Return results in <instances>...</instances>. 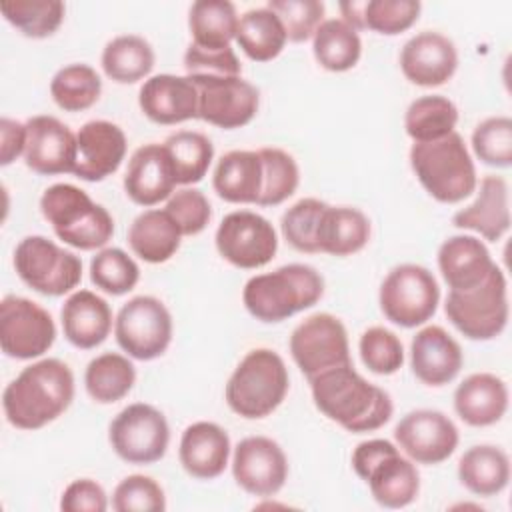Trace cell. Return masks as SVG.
<instances>
[{
	"mask_svg": "<svg viewBox=\"0 0 512 512\" xmlns=\"http://www.w3.org/2000/svg\"><path fill=\"white\" fill-rule=\"evenodd\" d=\"M26 148V124L12 120V118H0V164L8 166L18 156L24 154Z\"/></svg>",
	"mask_w": 512,
	"mask_h": 512,
	"instance_id": "11a10c76",
	"label": "cell"
},
{
	"mask_svg": "<svg viewBox=\"0 0 512 512\" xmlns=\"http://www.w3.org/2000/svg\"><path fill=\"white\" fill-rule=\"evenodd\" d=\"M492 266L486 244L476 236H450L438 248V268L450 290L464 292L478 286Z\"/></svg>",
	"mask_w": 512,
	"mask_h": 512,
	"instance_id": "f1b7e54d",
	"label": "cell"
},
{
	"mask_svg": "<svg viewBox=\"0 0 512 512\" xmlns=\"http://www.w3.org/2000/svg\"><path fill=\"white\" fill-rule=\"evenodd\" d=\"M190 80L198 90V118L204 122L224 130H234L246 126L256 116L260 92L242 76Z\"/></svg>",
	"mask_w": 512,
	"mask_h": 512,
	"instance_id": "2e32d148",
	"label": "cell"
},
{
	"mask_svg": "<svg viewBox=\"0 0 512 512\" xmlns=\"http://www.w3.org/2000/svg\"><path fill=\"white\" fill-rule=\"evenodd\" d=\"M26 166L42 176L74 172L76 134L58 118L40 114L26 122Z\"/></svg>",
	"mask_w": 512,
	"mask_h": 512,
	"instance_id": "d6986e66",
	"label": "cell"
},
{
	"mask_svg": "<svg viewBox=\"0 0 512 512\" xmlns=\"http://www.w3.org/2000/svg\"><path fill=\"white\" fill-rule=\"evenodd\" d=\"M136 382L134 364L118 354L104 352L92 358L84 372V386L92 400L100 404H112L122 400Z\"/></svg>",
	"mask_w": 512,
	"mask_h": 512,
	"instance_id": "74e56055",
	"label": "cell"
},
{
	"mask_svg": "<svg viewBox=\"0 0 512 512\" xmlns=\"http://www.w3.org/2000/svg\"><path fill=\"white\" fill-rule=\"evenodd\" d=\"M324 294L320 272L308 264H286L252 276L242 290L246 310L260 322H282L312 308Z\"/></svg>",
	"mask_w": 512,
	"mask_h": 512,
	"instance_id": "3957f363",
	"label": "cell"
},
{
	"mask_svg": "<svg viewBox=\"0 0 512 512\" xmlns=\"http://www.w3.org/2000/svg\"><path fill=\"white\" fill-rule=\"evenodd\" d=\"M452 224L496 242L510 228V196L502 176H484L476 200L452 216Z\"/></svg>",
	"mask_w": 512,
	"mask_h": 512,
	"instance_id": "484cf974",
	"label": "cell"
},
{
	"mask_svg": "<svg viewBox=\"0 0 512 512\" xmlns=\"http://www.w3.org/2000/svg\"><path fill=\"white\" fill-rule=\"evenodd\" d=\"M264 182V166L258 150L226 152L212 176L216 194L230 204H258Z\"/></svg>",
	"mask_w": 512,
	"mask_h": 512,
	"instance_id": "f546056e",
	"label": "cell"
},
{
	"mask_svg": "<svg viewBox=\"0 0 512 512\" xmlns=\"http://www.w3.org/2000/svg\"><path fill=\"white\" fill-rule=\"evenodd\" d=\"M472 150L488 166L508 168L512 164V120L508 116H490L472 132Z\"/></svg>",
	"mask_w": 512,
	"mask_h": 512,
	"instance_id": "bcb514c9",
	"label": "cell"
},
{
	"mask_svg": "<svg viewBox=\"0 0 512 512\" xmlns=\"http://www.w3.org/2000/svg\"><path fill=\"white\" fill-rule=\"evenodd\" d=\"M352 468L362 478L372 498L384 508H404L420 492L416 464L400 454V448L384 438L360 442L352 452Z\"/></svg>",
	"mask_w": 512,
	"mask_h": 512,
	"instance_id": "52a82bcc",
	"label": "cell"
},
{
	"mask_svg": "<svg viewBox=\"0 0 512 512\" xmlns=\"http://www.w3.org/2000/svg\"><path fill=\"white\" fill-rule=\"evenodd\" d=\"M182 232L166 210H144L128 228V244L132 252L148 262L162 264L180 248Z\"/></svg>",
	"mask_w": 512,
	"mask_h": 512,
	"instance_id": "1f68e13d",
	"label": "cell"
},
{
	"mask_svg": "<svg viewBox=\"0 0 512 512\" xmlns=\"http://www.w3.org/2000/svg\"><path fill=\"white\" fill-rule=\"evenodd\" d=\"M176 174L164 144H144L134 150L124 174L126 196L138 206H154L174 194Z\"/></svg>",
	"mask_w": 512,
	"mask_h": 512,
	"instance_id": "7402d4cb",
	"label": "cell"
},
{
	"mask_svg": "<svg viewBox=\"0 0 512 512\" xmlns=\"http://www.w3.org/2000/svg\"><path fill=\"white\" fill-rule=\"evenodd\" d=\"M56 326L48 310L22 296L0 302V346L8 358L32 360L52 348Z\"/></svg>",
	"mask_w": 512,
	"mask_h": 512,
	"instance_id": "9a60e30c",
	"label": "cell"
},
{
	"mask_svg": "<svg viewBox=\"0 0 512 512\" xmlns=\"http://www.w3.org/2000/svg\"><path fill=\"white\" fill-rule=\"evenodd\" d=\"M266 8L280 18L290 42H306L324 22V4L318 0H270Z\"/></svg>",
	"mask_w": 512,
	"mask_h": 512,
	"instance_id": "f907efd6",
	"label": "cell"
},
{
	"mask_svg": "<svg viewBox=\"0 0 512 512\" xmlns=\"http://www.w3.org/2000/svg\"><path fill=\"white\" fill-rule=\"evenodd\" d=\"M40 212L54 234L78 250L104 248L114 234L110 212L74 184L48 186L40 198Z\"/></svg>",
	"mask_w": 512,
	"mask_h": 512,
	"instance_id": "8992f818",
	"label": "cell"
},
{
	"mask_svg": "<svg viewBox=\"0 0 512 512\" xmlns=\"http://www.w3.org/2000/svg\"><path fill=\"white\" fill-rule=\"evenodd\" d=\"M258 154L264 166V182L258 206H278L288 200L298 188V164L286 150L280 148H260Z\"/></svg>",
	"mask_w": 512,
	"mask_h": 512,
	"instance_id": "ee69618b",
	"label": "cell"
},
{
	"mask_svg": "<svg viewBox=\"0 0 512 512\" xmlns=\"http://www.w3.org/2000/svg\"><path fill=\"white\" fill-rule=\"evenodd\" d=\"M100 64L110 80L118 84H134L152 72L154 50L146 38L138 34H122L104 46Z\"/></svg>",
	"mask_w": 512,
	"mask_h": 512,
	"instance_id": "d590c367",
	"label": "cell"
},
{
	"mask_svg": "<svg viewBox=\"0 0 512 512\" xmlns=\"http://www.w3.org/2000/svg\"><path fill=\"white\" fill-rule=\"evenodd\" d=\"M0 12L24 36L48 38L60 28L66 6L60 0H8Z\"/></svg>",
	"mask_w": 512,
	"mask_h": 512,
	"instance_id": "b9f144b4",
	"label": "cell"
},
{
	"mask_svg": "<svg viewBox=\"0 0 512 512\" xmlns=\"http://www.w3.org/2000/svg\"><path fill=\"white\" fill-rule=\"evenodd\" d=\"M106 508L108 498L104 488L90 478L70 482L60 498V510L64 512H104Z\"/></svg>",
	"mask_w": 512,
	"mask_h": 512,
	"instance_id": "db71d44e",
	"label": "cell"
},
{
	"mask_svg": "<svg viewBox=\"0 0 512 512\" xmlns=\"http://www.w3.org/2000/svg\"><path fill=\"white\" fill-rule=\"evenodd\" d=\"M108 440L118 458L128 464H152L164 458L170 428L152 404L134 402L120 410L108 428Z\"/></svg>",
	"mask_w": 512,
	"mask_h": 512,
	"instance_id": "7c38bea8",
	"label": "cell"
},
{
	"mask_svg": "<svg viewBox=\"0 0 512 512\" xmlns=\"http://www.w3.org/2000/svg\"><path fill=\"white\" fill-rule=\"evenodd\" d=\"M90 280L106 294L122 296L140 280V268L122 248H102L90 260Z\"/></svg>",
	"mask_w": 512,
	"mask_h": 512,
	"instance_id": "7bdbcfd3",
	"label": "cell"
},
{
	"mask_svg": "<svg viewBox=\"0 0 512 512\" xmlns=\"http://www.w3.org/2000/svg\"><path fill=\"white\" fill-rule=\"evenodd\" d=\"M324 208L326 202L318 198H302L282 214L280 230L294 250L308 254L318 252L316 234Z\"/></svg>",
	"mask_w": 512,
	"mask_h": 512,
	"instance_id": "f6af8a7d",
	"label": "cell"
},
{
	"mask_svg": "<svg viewBox=\"0 0 512 512\" xmlns=\"http://www.w3.org/2000/svg\"><path fill=\"white\" fill-rule=\"evenodd\" d=\"M242 52L254 62H270L286 46V32L270 8H252L238 18L236 38Z\"/></svg>",
	"mask_w": 512,
	"mask_h": 512,
	"instance_id": "836d02e7",
	"label": "cell"
},
{
	"mask_svg": "<svg viewBox=\"0 0 512 512\" xmlns=\"http://www.w3.org/2000/svg\"><path fill=\"white\" fill-rule=\"evenodd\" d=\"M378 302L392 324L416 328L434 316L440 302V286L428 268L400 264L382 280Z\"/></svg>",
	"mask_w": 512,
	"mask_h": 512,
	"instance_id": "30bf717a",
	"label": "cell"
},
{
	"mask_svg": "<svg viewBox=\"0 0 512 512\" xmlns=\"http://www.w3.org/2000/svg\"><path fill=\"white\" fill-rule=\"evenodd\" d=\"M410 166L422 188L442 204L462 202L478 186L474 160L458 132L434 142H414Z\"/></svg>",
	"mask_w": 512,
	"mask_h": 512,
	"instance_id": "277c9868",
	"label": "cell"
},
{
	"mask_svg": "<svg viewBox=\"0 0 512 512\" xmlns=\"http://www.w3.org/2000/svg\"><path fill=\"white\" fill-rule=\"evenodd\" d=\"M14 268L20 280L44 296H64L82 280V260L46 236L32 234L18 242Z\"/></svg>",
	"mask_w": 512,
	"mask_h": 512,
	"instance_id": "9c48e42d",
	"label": "cell"
},
{
	"mask_svg": "<svg viewBox=\"0 0 512 512\" xmlns=\"http://www.w3.org/2000/svg\"><path fill=\"white\" fill-rule=\"evenodd\" d=\"M178 458L182 468L198 480L218 478L230 458V438L228 432L214 422H194L180 438Z\"/></svg>",
	"mask_w": 512,
	"mask_h": 512,
	"instance_id": "d4e9b609",
	"label": "cell"
},
{
	"mask_svg": "<svg viewBox=\"0 0 512 512\" xmlns=\"http://www.w3.org/2000/svg\"><path fill=\"white\" fill-rule=\"evenodd\" d=\"M458 478L476 496H496L510 480L508 454L492 444L472 446L458 460Z\"/></svg>",
	"mask_w": 512,
	"mask_h": 512,
	"instance_id": "d6a6232c",
	"label": "cell"
},
{
	"mask_svg": "<svg viewBox=\"0 0 512 512\" xmlns=\"http://www.w3.org/2000/svg\"><path fill=\"white\" fill-rule=\"evenodd\" d=\"M138 106L156 124H180L198 118V90L188 76L156 74L144 80Z\"/></svg>",
	"mask_w": 512,
	"mask_h": 512,
	"instance_id": "603a6c76",
	"label": "cell"
},
{
	"mask_svg": "<svg viewBox=\"0 0 512 512\" xmlns=\"http://www.w3.org/2000/svg\"><path fill=\"white\" fill-rule=\"evenodd\" d=\"M312 52L324 70L346 72L358 64L362 56V40L342 18H330L314 32Z\"/></svg>",
	"mask_w": 512,
	"mask_h": 512,
	"instance_id": "8d00e7d4",
	"label": "cell"
},
{
	"mask_svg": "<svg viewBox=\"0 0 512 512\" xmlns=\"http://www.w3.org/2000/svg\"><path fill=\"white\" fill-rule=\"evenodd\" d=\"M112 508L116 512H162L166 508V496L154 478L130 474L114 488Z\"/></svg>",
	"mask_w": 512,
	"mask_h": 512,
	"instance_id": "681fc988",
	"label": "cell"
},
{
	"mask_svg": "<svg viewBox=\"0 0 512 512\" xmlns=\"http://www.w3.org/2000/svg\"><path fill=\"white\" fill-rule=\"evenodd\" d=\"M308 382L316 408L348 432H374L392 418L390 394L360 376L352 364L328 368Z\"/></svg>",
	"mask_w": 512,
	"mask_h": 512,
	"instance_id": "6da1fadb",
	"label": "cell"
},
{
	"mask_svg": "<svg viewBox=\"0 0 512 512\" xmlns=\"http://www.w3.org/2000/svg\"><path fill=\"white\" fill-rule=\"evenodd\" d=\"M454 410L468 426H492L508 410V386L490 372L470 374L454 390Z\"/></svg>",
	"mask_w": 512,
	"mask_h": 512,
	"instance_id": "83f0119b",
	"label": "cell"
},
{
	"mask_svg": "<svg viewBox=\"0 0 512 512\" xmlns=\"http://www.w3.org/2000/svg\"><path fill=\"white\" fill-rule=\"evenodd\" d=\"M164 148L174 166L176 182L182 186L200 182L214 158V146L208 136L194 130H180L164 140Z\"/></svg>",
	"mask_w": 512,
	"mask_h": 512,
	"instance_id": "ab89813d",
	"label": "cell"
},
{
	"mask_svg": "<svg viewBox=\"0 0 512 512\" xmlns=\"http://www.w3.org/2000/svg\"><path fill=\"white\" fill-rule=\"evenodd\" d=\"M74 400V374L58 358H42L4 388L6 420L20 430H38L62 416Z\"/></svg>",
	"mask_w": 512,
	"mask_h": 512,
	"instance_id": "7a4b0ae2",
	"label": "cell"
},
{
	"mask_svg": "<svg viewBox=\"0 0 512 512\" xmlns=\"http://www.w3.org/2000/svg\"><path fill=\"white\" fill-rule=\"evenodd\" d=\"M394 440L412 462L432 466L454 454L460 436L456 424L444 412L422 408L400 418Z\"/></svg>",
	"mask_w": 512,
	"mask_h": 512,
	"instance_id": "e0dca14e",
	"label": "cell"
},
{
	"mask_svg": "<svg viewBox=\"0 0 512 512\" xmlns=\"http://www.w3.org/2000/svg\"><path fill=\"white\" fill-rule=\"evenodd\" d=\"M288 386L290 376L282 356L270 348H254L230 374L224 398L234 414L258 420L284 402Z\"/></svg>",
	"mask_w": 512,
	"mask_h": 512,
	"instance_id": "5b68a950",
	"label": "cell"
},
{
	"mask_svg": "<svg viewBox=\"0 0 512 512\" xmlns=\"http://www.w3.org/2000/svg\"><path fill=\"white\" fill-rule=\"evenodd\" d=\"M102 92L98 72L88 64H68L50 80V96L66 112H82L94 106Z\"/></svg>",
	"mask_w": 512,
	"mask_h": 512,
	"instance_id": "60d3db41",
	"label": "cell"
},
{
	"mask_svg": "<svg viewBox=\"0 0 512 512\" xmlns=\"http://www.w3.org/2000/svg\"><path fill=\"white\" fill-rule=\"evenodd\" d=\"M462 364L460 344L442 326H426L412 338L410 366L422 384L444 386L460 374Z\"/></svg>",
	"mask_w": 512,
	"mask_h": 512,
	"instance_id": "cb8c5ba5",
	"label": "cell"
},
{
	"mask_svg": "<svg viewBox=\"0 0 512 512\" xmlns=\"http://www.w3.org/2000/svg\"><path fill=\"white\" fill-rule=\"evenodd\" d=\"M184 68L190 78H216V76H240L242 64L236 52L228 48L208 50L190 44L184 52Z\"/></svg>",
	"mask_w": 512,
	"mask_h": 512,
	"instance_id": "f5cc1de1",
	"label": "cell"
},
{
	"mask_svg": "<svg viewBox=\"0 0 512 512\" xmlns=\"http://www.w3.org/2000/svg\"><path fill=\"white\" fill-rule=\"evenodd\" d=\"M214 242L226 262L244 270L266 266L278 250V236L270 220L250 210L226 214L216 228Z\"/></svg>",
	"mask_w": 512,
	"mask_h": 512,
	"instance_id": "5bb4252c",
	"label": "cell"
},
{
	"mask_svg": "<svg viewBox=\"0 0 512 512\" xmlns=\"http://www.w3.org/2000/svg\"><path fill=\"white\" fill-rule=\"evenodd\" d=\"M368 240L370 220L362 210L326 204L316 234L318 252H326L332 256H350L360 252L368 244Z\"/></svg>",
	"mask_w": 512,
	"mask_h": 512,
	"instance_id": "4dcf8cb0",
	"label": "cell"
},
{
	"mask_svg": "<svg viewBox=\"0 0 512 512\" xmlns=\"http://www.w3.org/2000/svg\"><path fill=\"white\" fill-rule=\"evenodd\" d=\"M290 354L308 380L328 368L352 364L348 332L328 312L312 314L292 330Z\"/></svg>",
	"mask_w": 512,
	"mask_h": 512,
	"instance_id": "4fadbf2b",
	"label": "cell"
},
{
	"mask_svg": "<svg viewBox=\"0 0 512 512\" xmlns=\"http://www.w3.org/2000/svg\"><path fill=\"white\" fill-rule=\"evenodd\" d=\"M444 312L448 320L470 340H492L508 324V286L504 272L494 264L488 276L474 288L450 290Z\"/></svg>",
	"mask_w": 512,
	"mask_h": 512,
	"instance_id": "ba28073f",
	"label": "cell"
},
{
	"mask_svg": "<svg viewBox=\"0 0 512 512\" xmlns=\"http://www.w3.org/2000/svg\"><path fill=\"white\" fill-rule=\"evenodd\" d=\"M60 320L66 340L82 350L100 346L112 330V310L92 290L72 292L60 310Z\"/></svg>",
	"mask_w": 512,
	"mask_h": 512,
	"instance_id": "4316f807",
	"label": "cell"
},
{
	"mask_svg": "<svg viewBox=\"0 0 512 512\" xmlns=\"http://www.w3.org/2000/svg\"><path fill=\"white\" fill-rule=\"evenodd\" d=\"M232 476L252 496H274L288 478V458L268 436L242 438L232 454Z\"/></svg>",
	"mask_w": 512,
	"mask_h": 512,
	"instance_id": "ac0fdd59",
	"label": "cell"
},
{
	"mask_svg": "<svg viewBox=\"0 0 512 512\" xmlns=\"http://www.w3.org/2000/svg\"><path fill=\"white\" fill-rule=\"evenodd\" d=\"M124 156V130L108 120H90L76 132V166L72 174L86 182H100L120 168Z\"/></svg>",
	"mask_w": 512,
	"mask_h": 512,
	"instance_id": "ffe728a7",
	"label": "cell"
},
{
	"mask_svg": "<svg viewBox=\"0 0 512 512\" xmlns=\"http://www.w3.org/2000/svg\"><path fill=\"white\" fill-rule=\"evenodd\" d=\"M400 68L406 80L416 86H442L458 68V52L448 36L424 30L402 46Z\"/></svg>",
	"mask_w": 512,
	"mask_h": 512,
	"instance_id": "44dd1931",
	"label": "cell"
},
{
	"mask_svg": "<svg viewBox=\"0 0 512 512\" xmlns=\"http://www.w3.org/2000/svg\"><path fill=\"white\" fill-rule=\"evenodd\" d=\"M340 12H342V20L352 26L356 32L358 30H366L364 28V2H340L338 4Z\"/></svg>",
	"mask_w": 512,
	"mask_h": 512,
	"instance_id": "9f6ffc18",
	"label": "cell"
},
{
	"mask_svg": "<svg viewBox=\"0 0 512 512\" xmlns=\"http://www.w3.org/2000/svg\"><path fill=\"white\" fill-rule=\"evenodd\" d=\"M358 350L364 366L380 376H390L404 364V348L400 338L382 326L364 330L358 342Z\"/></svg>",
	"mask_w": 512,
	"mask_h": 512,
	"instance_id": "7dc6e473",
	"label": "cell"
},
{
	"mask_svg": "<svg viewBox=\"0 0 512 512\" xmlns=\"http://www.w3.org/2000/svg\"><path fill=\"white\" fill-rule=\"evenodd\" d=\"M114 336L118 346L136 360L162 356L172 340V316L162 300L134 296L116 314Z\"/></svg>",
	"mask_w": 512,
	"mask_h": 512,
	"instance_id": "8fae6325",
	"label": "cell"
},
{
	"mask_svg": "<svg viewBox=\"0 0 512 512\" xmlns=\"http://www.w3.org/2000/svg\"><path fill=\"white\" fill-rule=\"evenodd\" d=\"M420 10L422 4L418 0H366L364 28L384 36H396L418 20Z\"/></svg>",
	"mask_w": 512,
	"mask_h": 512,
	"instance_id": "c3c4849f",
	"label": "cell"
},
{
	"mask_svg": "<svg viewBox=\"0 0 512 512\" xmlns=\"http://www.w3.org/2000/svg\"><path fill=\"white\" fill-rule=\"evenodd\" d=\"M458 124V108L456 104L440 94L420 96L410 102L404 114L406 134L414 142H434L450 132H454Z\"/></svg>",
	"mask_w": 512,
	"mask_h": 512,
	"instance_id": "f35d334b",
	"label": "cell"
},
{
	"mask_svg": "<svg viewBox=\"0 0 512 512\" xmlns=\"http://www.w3.org/2000/svg\"><path fill=\"white\" fill-rule=\"evenodd\" d=\"M236 6L228 0H198L190 6L188 28L192 44L208 50L228 48L238 28Z\"/></svg>",
	"mask_w": 512,
	"mask_h": 512,
	"instance_id": "e575fe53",
	"label": "cell"
},
{
	"mask_svg": "<svg viewBox=\"0 0 512 512\" xmlns=\"http://www.w3.org/2000/svg\"><path fill=\"white\" fill-rule=\"evenodd\" d=\"M174 222L178 224L182 236H196L200 234L210 218H212V208L208 198L204 196V192H200L198 188H182L176 190L164 208Z\"/></svg>",
	"mask_w": 512,
	"mask_h": 512,
	"instance_id": "816d5d0a",
	"label": "cell"
}]
</instances>
